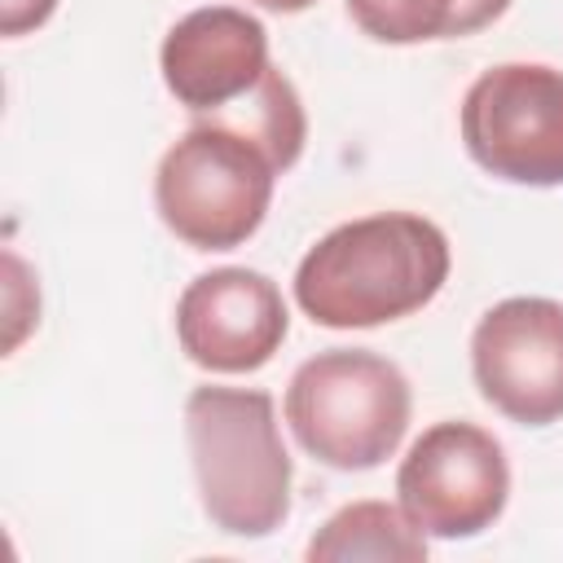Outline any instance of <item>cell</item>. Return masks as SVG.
I'll use <instances>...</instances> for the list:
<instances>
[{"label": "cell", "mask_w": 563, "mask_h": 563, "mask_svg": "<svg viewBox=\"0 0 563 563\" xmlns=\"http://www.w3.org/2000/svg\"><path fill=\"white\" fill-rule=\"evenodd\" d=\"M453 268L449 238L418 211L334 224L295 268V303L325 330H369L427 308Z\"/></svg>", "instance_id": "6da1fadb"}, {"label": "cell", "mask_w": 563, "mask_h": 563, "mask_svg": "<svg viewBox=\"0 0 563 563\" xmlns=\"http://www.w3.org/2000/svg\"><path fill=\"white\" fill-rule=\"evenodd\" d=\"M185 444L202 515L229 537H268L290 515V453L277 405L260 387H194Z\"/></svg>", "instance_id": "7a4b0ae2"}, {"label": "cell", "mask_w": 563, "mask_h": 563, "mask_svg": "<svg viewBox=\"0 0 563 563\" xmlns=\"http://www.w3.org/2000/svg\"><path fill=\"white\" fill-rule=\"evenodd\" d=\"M286 422L308 457L330 471L383 466L413 413L409 378L369 347H325L286 383Z\"/></svg>", "instance_id": "3957f363"}, {"label": "cell", "mask_w": 563, "mask_h": 563, "mask_svg": "<svg viewBox=\"0 0 563 563\" xmlns=\"http://www.w3.org/2000/svg\"><path fill=\"white\" fill-rule=\"evenodd\" d=\"M277 176L260 141L220 119H198L158 158L154 207L185 246L233 251L264 224Z\"/></svg>", "instance_id": "277c9868"}, {"label": "cell", "mask_w": 563, "mask_h": 563, "mask_svg": "<svg viewBox=\"0 0 563 563\" xmlns=\"http://www.w3.org/2000/svg\"><path fill=\"white\" fill-rule=\"evenodd\" d=\"M466 154L506 185H563V70L501 62L475 75L457 110Z\"/></svg>", "instance_id": "5b68a950"}, {"label": "cell", "mask_w": 563, "mask_h": 563, "mask_svg": "<svg viewBox=\"0 0 563 563\" xmlns=\"http://www.w3.org/2000/svg\"><path fill=\"white\" fill-rule=\"evenodd\" d=\"M510 501V462L493 431L466 418L431 422L396 471V506L440 541L479 537Z\"/></svg>", "instance_id": "8992f818"}, {"label": "cell", "mask_w": 563, "mask_h": 563, "mask_svg": "<svg viewBox=\"0 0 563 563\" xmlns=\"http://www.w3.org/2000/svg\"><path fill=\"white\" fill-rule=\"evenodd\" d=\"M471 374L479 396L519 427L563 418V303L510 295L471 330Z\"/></svg>", "instance_id": "52a82bcc"}, {"label": "cell", "mask_w": 563, "mask_h": 563, "mask_svg": "<svg viewBox=\"0 0 563 563\" xmlns=\"http://www.w3.org/2000/svg\"><path fill=\"white\" fill-rule=\"evenodd\" d=\"M290 330L286 299L273 277L255 268L198 273L176 299V343L211 374H251L268 365Z\"/></svg>", "instance_id": "ba28073f"}, {"label": "cell", "mask_w": 563, "mask_h": 563, "mask_svg": "<svg viewBox=\"0 0 563 563\" xmlns=\"http://www.w3.org/2000/svg\"><path fill=\"white\" fill-rule=\"evenodd\" d=\"M268 66L264 22L233 4H202L185 13L158 48L167 92L198 119L246 97Z\"/></svg>", "instance_id": "9c48e42d"}, {"label": "cell", "mask_w": 563, "mask_h": 563, "mask_svg": "<svg viewBox=\"0 0 563 563\" xmlns=\"http://www.w3.org/2000/svg\"><path fill=\"white\" fill-rule=\"evenodd\" d=\"M312 563H347V559H374V563H422L427 559V532L409 523L400 506L387 501H347L334 510L308 541Z\"/></svg>", "instance_id": "30bf717a"}, {"label": "cell", "mask_w": 563, "mask_h": 563, "mask_svg": "<svg viewBox=\"0 0 563 563\" xmlns=\"http://www.w3.org/2000/svg\"><path fill=\"white\" fill-rule=\"evenodd\" d=\"M510 0H347V18L378 44L462 40L493 26Z\"/></svg>", "instance_id": "8fae6325"}, {"label": "cell", "mask_w": 563, "mask_h": 563, "mask_svg": "<svg viewBox=\"0 0 563 563\" xmlns=\"http://www.w3.org/2000/svg\"><path fill=\"white\" fill-rule=\"evenodd\" d=\"M202 119H220L238 132H246L251 141H260L268 150V158L277 163V172H290L303 154V141H308V114H303V101L295 92V84L268 66L264 79L238 97L233 106L216 110V114H202Z\"/></svg>", "instance_id": "7c38bea8"}, {"label": "cell", "mask_w": 563, "mask_h": 563, "mask_svg": "<svg viewBox=\"0 0 563 563\" xmlns=\"http://www.w3.org/2000/svg\"><path fill=\"white\" fill-rule=\"evenodd\" d=\"M40 325V286L35 273L18 251H4V352H18V343Z\"/></svg>", "instance_id": "4fadbf2b"}, {"label": "cell", "mask_w": 563, "mask_h": 563, "mask_svg": "<svg viewBox=\"0 0 563 563\" xmlns=\"http://www.w3.org/2000/svg\"><path fill=\"white\" fill-rule=\"evenodd\" d=\"M57 0H0V35L18 40L26 31H40L53 18Z\"/></svg>", "instance_id": "5bb4252c"}, {"label": "cell", "mask_w": 563, "mask_h": 563, "mask_svg": "<svg viewBox=\"0 0 563 563\" xmlns=\"http://www.w3.org/2000/svg\"><path fill=\"white\" fill-rule=\"evenodd\" d=\"M246 4H260V9H268V13H303V9L317 4V0H246Z\"/></svg>", "instance_id": "9a60e30c"}]
</instances>
